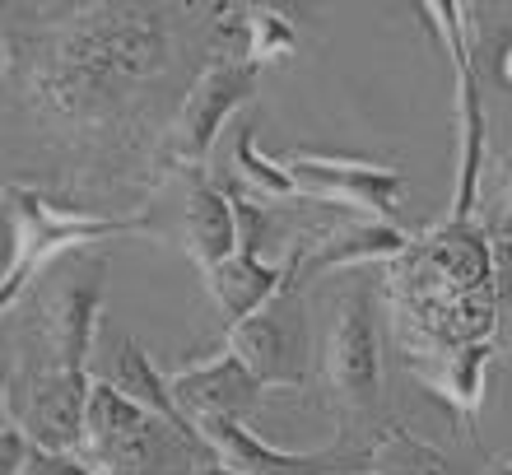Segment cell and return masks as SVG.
I'll return each instance as SVG.
<instances>
[{
  "mask_svg": "<svg viewBox=\"0 0 512 475\" xmlns=\"http://www.w3.org/2000/svg\"><path fill=\"white\" fill-rule=\"evenodd\" d=\"M168 14L154 5H75L24 42V98L47 126L108 131L140 84L168 70Z\"/></svg>",
  "mask_w": 512,
  "mask_h": 475,
  "instance_id": "cell-1",
  "label": "cell"
},
{
  "mask_svg": "<svg viewBox=\"0 0 512 475\" xmlns=\"http://www.w3.org/2000/svg\"><path fill=\"white\" fill-rule=\"evenodd\" d=\"M103 275H108L103 252H70L38 275V285L28 289V340H33L28 373L94 378L89 354L103 308Z\"/></svg>",
  "mask_w": 512,
  "mask_h": 475,
  "instance_id": "cell-2",
  "label": "cell"
},
{
  "mask_svg": "<svg viewBox=\"0 0 512 475\" xmlns=\"http://www.w3.org/2000/svg\"><path fill=\"white\" fill-rule=\"evenodd\" d=\"M75 457L94 475H196L205 466V443L94 378Z\"/></svg>",
  "mask_w": 512,
  "mask_h": 475,
  "instance_id": "cell-3",
  "label": "cell"
},
{
  "mask_svg": "<svg viewBox=\"0 0 512 475\" xmlns=\"http://www.w3.org/2000/svg\"><path fill=\"white\" fill-rule=\"evenodd\" d=\"M5 201H10V257H5V289H0V303L5 313L14 308V299H24L33 280H38L47 266H56L61 257L80 252V247H94L103 238H122V233H159L154 219H112V215H94V210H61L52 205L42 191L33 187H5Z\"/></svg>",
  "mask_w": 512,
  "mask_h": 475,
  "instance_id": "cell-4",
  "label": "cell"
},
{
  "mask_svg": "<svg viewBox=\"0 0 512 475\" xmlns=\"http://www.w3.org/2000/svg\"><path fill=\"white\" fill-rule=\"evenodd\" d=\"M322 373L340 410V438H350V424L364 429L382 406V326L368 289H354L336 303L322 345Z\"/></svg>",
  "mask_w": 512,
  "mask_h": 475,
  "instance_id": "cell-5",
  "label": "cell"
},
{
  "mask_svg": "<svg viewBox=\"0 0 512 475\" xmlns=\"http://www.w3.org/2000/svg\"><path fill=\"white\" fill-rule=\"evenodd\" d=\"M424 19H433V33L452 56V75H457V182H452V205L447 219L452 224H471L480 210V177H485V103H480V80L466 56V10L452 0H433L419 5Z\"/></svg>",
  "mask_w": 512,
  "mask_h": 475,
  "instance_id": "cell-6",
  "label": "cell"
},
{
  "mask_svg": "<svg viewBox=\"0 0 512 475\" xmlns=\"http://www.w3.org/2000/svg\"><path fill=\"white\" fill-rule=\"evenodd\" d=\"M256 75H261V66H252V61H219V56L201 70V80L191 84V94L182 98L177 122L163 136L159 163L168 173H196L210 159L219 126L256 94Z\"/></svg>",
  "mask_w": 512,
  "mask_h": 475,
  "instance_id": "cell-7",
  "label": "cell"
},
{
  "mask_svg": "<svg viewBox=\"0 0 512 475\" xmlns=\"http://www.w3.org/2000/svg\"><path fill=\"white\" fill-rule=\"evenodd\" d=\"M229 354L243 359L261 387H303L308 382V308L303 285L280 289L247 322L229 326Z\"/></svg>",
  "mask_w": 512,
  "mask_h": 475,
  "instance_id": "cell-8",
  "label": "cell"
},
{
  "mask_svg": "<svg viewBox=\"0 0 512 475\" xmlns=\"http://www.w3.org/2000/svg\"><path fill=\"white\" fill-rule=\"evenodd\" d=\"M284 168L294 177L298 196H308V201L350 205V210H359V215H368V219H391L401 210L405 173H396V168L331 159V154H308V150L289 154Z\"/></svg>",
  "mask_w": 512,
  "mask_h": 475,
  "instance_id": "cell-9",
  "label": "cell"
},
{
  "mask_svg": "<svg viewBox=\"0 0 512 475\" xmlns=\"http://www.w3.org/2000/svg\"><path fill=\"white\" fill-rule=\"evenodd\" d=\"M168 382H173V401L191 420V429L201 420H247L266 392L243 368V359L229 350H219L215 359H201L191 368H177Z\"/></svg>",
  "mask_w": 512,
  "mask_h": 475,
  "instance_id": "cell-10",
  "label": "cell"
},
{
  "mask_svg": "<svg viewBox=\"0 0 512 475\" xmlns=\"http://www.w3.org/2000/svg\"><path fill=\"white\" fill-rule=\"evenodd\" d=\"M410 233L396 219H340L331 229L308 233L303 257H298V285H308L312 275H331L345 266H364V261H401L410 252Z\"/></svg>",
  "mask_w": 512,
  "mask_h": 475,
  "instance_id": "cell-11",
  "label": "cell"
},
{
  "mask_svg": "<svg viewBox=\"0 0 512 475\" xmlns=\"http://www.w3.org/2000/svg\"><path fill=\"white\" fill-rule=\"evenodd\" d=\"M182 177V224H177V243L187 247V257L205 271H215L238 252V210L224 182H210L205 168Z\"/></svg>",
  "mask_w": 512,
  "mask_h": 475,
  "instance_id": "cell-12",
  "label": "cell"
},
{
  "mask_svg": "<svg viewBox=\"0 0 512 475\" xmlns=\"http://www.w3.org/2000/svg\"><path fill=\"white\" fill-rule=\"evenodd\" d=\"M303 243H308V233L289 247V257H284V261H266L261 252L238 247L224 266L205 271V289H210L215 308L224 313V322H229V326L247 322V317L261 313V308H266L280 289L298 285V257H303Z\"/></svg>",
  "mask_w": 512,
  "mask_h": 475,
  "instance_id": "cell-13",
  "label": "cell"
},
{
  "mask_svg": "<svg viewBox=\"0 0 512 475\" xmlns=\"http://www.w3.org/2000/svg\"><path fill=\"white\" fill-rule=\"evenodd\" d=\"M103 382L117 387V392H122L126 401H135L140 410H149V415H159V420H168L173 429H182V434L196 438L191 420L177 410V401H173V382L163 378L159 364H154V359H149L131 336L117 340V350H112V368L103 373Z\"/></svg>",
  "mask_w": 512,
  "mask_h": 475,
  "instance_id": "cell-14",
  "label": "cell"
},
{
  "mask_svg": "<svg viewBox=\"0 0 512 475\" xmlns=\"http://www.w3.org/2000/svg\"><path fill=\"white\" fill-rule=\"evenodd\" d=\"M489 359H494V340L471 345V350L452 354V359H443V364H433V368H419L415 378L424 382L438 401H447V406L457 410L466 424H475V415H480V406H485Z\"/></svg>",
  "mask_w": 512,
  "mask_h": 475,
  "instance_id": "cell-15",
  "label": "cell"
},
{
  "mask_svg": "<svg viewBox=\"0 0 512 475\" xmlns=\"http://www.w3.org/2000/svg\"><path fill=\"white\" fill-rule=\"evenodd\" d=\"M368 448V475H452V462H447L438 448L419 443L405 424H382Z\"/></svg>",
  "mask_w": 512,
  "mask_h": 475,
  "instance_id": "cell-16",
  "label": "cell"
},
{
  "mask_svg": "<svg viewBox=\"0 0 512 475\" xmlns=\"http://www.w3.org/2000/svg\"><path fill=\"white\" fill-rule=\"evenodd\" d=\"M298 52V33L289 14L266 10V5H247V61L252 66H275Z\"/></svg>",
  "mask_w": 512,
  "mask_h": 475,
  "instance_id": "cell-17",
  "label": "cell"
},
{
  "mask_svg": "<svg viewBox=\"0 0 512 475\" xmlns=\"http://www.w3.org/2000/svg\"><path fill=\"white\" fill-rule=\"evenodd\" d=\"M233 168H238V177H243V187L252 182V187H261L266 196H284V201H289V196H298L289 168H284V163H270L266 154L256 150L252 126H247L243 136L233 140Z\"/></svg>",
  "mask_w": 512,
  "mask_h": 475,
  "instance_id": "cell-18",
  "label": "cell"
},
{
  "mask_svg": "<svg viewBox=\"0 0 512 475\" xmlns=\"http://www.w3.org/2000/svg\"><path fill=\"white\" fill-rule=\"evenodd\" d=\"M494 308H499L494 350L512 359V243H494Z\"/></svg>",
  "mask_w": 512,
  "mask_h": 475,
  "instance_id": "cell-19",
  "label": "cell"
},
{
  "mask_svg": "<svg viewBox=\"0 0 512 475\" xmlns=\"http://www.w3.org/2000/svg\"><path fill=\"white\" fill-rule=\"evenodd\" d=\"M480 229L489 233V243H512V159L503 163L499 187L485 196V215H480Z\"/></svg>",
  "mask_w": 512,
  "mask_h": 475,
  "instance_id": "cell-20",
  "label": "cell"
},
{
  "mask_svg": "<svg viewBox=\"0 0 512 475\" xmlns=\"http://www.w3.org/2000/svg\"><path fill=\"white\" fill-rule=\"evenodd\" d=\"M19 475H94L89 466L80 462V457H66V452H47L33 443V457H28V466Z\"/></svg>",
  "mask_w": 512,
  "mask_h": 475,
  "instance_id": "cell-21",
  "label": "cell"
},
{
  "mask_svg": "<svg viewBox=\"0 0 512 475\" xmlns=\"http://www.w3.org/2000/svg\"><path fill=\"white\" fill-rule=\"evenodd\" d=\"M499 75H503V84H512V42L503 47V56H499Z\"/></svg>",
  "mask_w": 512,
  "mask_h": 475,
  "instance_id": "cell-22",
  "label": "cell"
},
{
  "mask_svg": "<svg viewBox=\"0 0 512 475\" xmlns=\"http://www.w3.org/2000/svg\"><path fill=\"white\" fill-rule=\"evenodd\" d=\"M485 475H512V457H499V462H489Z\"/></svg>",
  "mask_w": 512,
  "mask_h": 475,
  "instance_id": "cell-23",
  "label": "cell"
},
{
  "mask_svg": "<svg viewBox=\"0 0 512 475\" xmlns=\"http://www.w3.org/2000/svg\"><path fill=\"white\" fill-rule=\"evenodd\" d=\"M350 475H368V471H350Z\"/></svg>",
  "mask_w": 512,
  "mask_h": 475,
  "instance_id": "cell-24",
  "label": "cell"
}]
</instances>
